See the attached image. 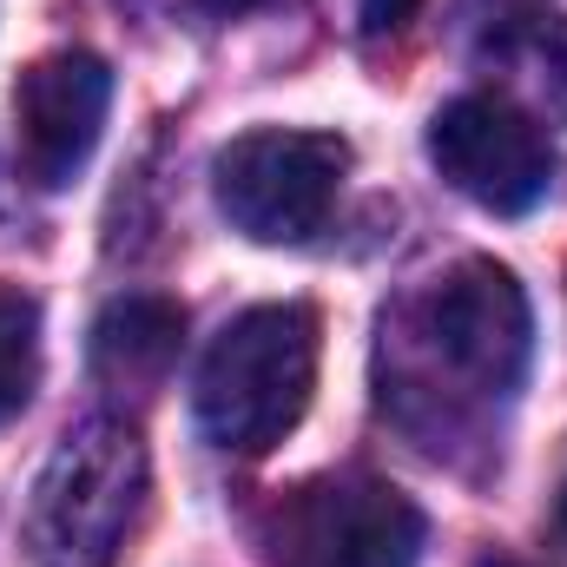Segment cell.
Wrapping results in <instances>:
<instances>
[{"label":"cell","instance_id":"10","mask_svg":"<svg viewBox=\"0 0 567 567\" xmlns=\"http://www.w3.org/2000/svg\"><path fill=\"white\" fill-rule=\"evenodd\" d=\"M40 390V303L0 284V423L20 416Z\"/></svg>","mask_w":567,"mask_h":567},{"label":"cell","instance_id":"4","mask_svg":"<svg viewBox=\"0 0 567 567\" xmlns=\"http://www.w3.org/2000/svg\"><path fill=\"white\" fill-rule=\"evenodd\" d=\"M423 508L383 475H317L278 495L265 515L271 567H416Z\"/></svg>","mask_w":567,"mask_h":567},{"label":"cell","instance_id":"9","mask_svg":"<svg viewBox=\"0 0 567 567\" xmlns=\"http://www.w3.org/2000/svg\"><path fill=\"white\" fill-rule=\"evenodd\" d=\"M482 53L515 93H528L535 113L567 120V20L561 13H515V20H502L482 40Z\"/></svg>","mask_w":567,"mask_h":567},{"label":"cell","instance_id":"2","mask_svg":"<svg viewBox=\"0 0 567 567\" xmlns=\"http://www.w3.org/2000/svg\"><path fill=\"white\" fill-rule=\"evenodd\" d=\"M317 357H323V323H317L310 303H251V310H238L212 337V350L198 363L192 410H198L205 442H218L231 455L278 449L310 410Z\"/></svg>","mask_w":567,"mask_h":567},{"label":"cell","instance_id":"3","mask_svg":"<svg viewBox=\"0 0 567 567\" xmlns=\"http://www.w3.org/2000/svg\"><path fill=\"white\" fill-rule=\"evenodd\" d=\"M152 468L126 423L73 429L33 482L27 502V561L33 567H120L140 535Z\"/></svg>","mask_w":567,"mask_h":567},{"label":"cell","instance_id":"5","mask_svg":"<svg viewBox=\"0 0 567 567\" xmlns=\"http://www.w3.org/2000/svg\"><path fill=\"white\" fill-rule=\"evenodd\" d=\"M343 172H350V145L337 133L265 126L212 158V192L231 231H245L251 245H303L310 231H323Z\"/></svg>","mask_w":567,"mask_h":567},{"label":"cell","instance_id":"6","mask_svg":"<svg viewBox=\"0 0 567 567\" xmlns=\"http://www.w3.org/2000/svg\"><path fill=\"white\" fill-rule=\"evenodd\" d=\"M429 165L495 218H522L555 185L548 133L502 93H462L429 120Z\"/></svg>","mask_w":567,"mask_h":567},{"label":"cell","instance_id":"12","mask_svg":"<svg viewBox=\"0 0 567 567\" xmlns=\"http://www.w3.org/2000/svg\"><path fill=\"white\" fill-rule=\"evenodd\" d=\"M251 7H265V0H198V13H212V20H238Z\"/></svg>","mask_w":567,"mask_h":567},{"label":"cell","instance_id":"13","mask_svg":"<svg viewBox=\"0 0 567 567\" xmlns=\"http://www.w3.org/2000/svg\"><path fill=\"white\" fill-rule=\"evenodd\" d=\"M555 528H561V542H567V468H561V488H555Z\"/></svg>","mask_w":567,"mask_h":567},{"label":"cell","instance_id":"14","mask_svg":"<svg viewBox=\"0 0 567 567\" xmlns=\"http://www.w3.org/2000/svg\"><path fill=\"white\" fill-rule=\"evenodd\" d=\"M475 567H535V561H515V555H488V561H475Z\"/></svg>","mask_w":567,"mask_h":567},{"label":"cell","instance_id":"8","mask_svg":"<svg viewBox=\"0 0 567 567\" xmlns=\"http://www.w3.org/2000/svg\"><path fill=\"white\" fill-rule=\"evenodd\" d=\"M178 350H185V310L172 297H152V290L113 297L93 323V383L120 403L126 396L152 403L172 383Z\"/></svg>","mask_w":567,"mask_h":567},{"label":"cell","instance_id":"1","mask_svg":"<svg viewBox=\"0 0 567 567\" xmlns=\"http://www.w3.org/2000/svg\"><path fill=\"white\" fill-rule=\"evenodd\" d=\"M390 390L383 403L410 410L423 396L435 423L423 442L435 449L442 429H455L468 410H495L522 390L528 350H535V317L508 265L495 258H462L442 278L416 290L390 323Z\"/></svg>","mask_w":567,"mask_h":567},{"label":"cell","instance_id":"7","mask_svg":"<svg viewBox=\"0 0 567 567\" xmlns=\"http://www.w3.org/2000/svg\"><path fill=\"white\" fill-rule=\"evenodd\" d=\"M106 106H113V66L86 47H60L20 73L13 140H20V165L40 192H66L86 172L93 145L106 133Z\"/></svg>","mask_w":567,"mask_h":567},{"label":"cell","instance_id":"11","mask_svg":"<svg viewBox=\"0 0 567 567\" xmlns=\"http://www.w3.org/2000/svg\"><path fill=\"white\" fill-rule=\"evenodd\" d=\"M416 7H423V0H350V13H357V33H363V40H383V33H396V27H410V20H416Z\"/></svg>","mask_w":567,"mask_h":567}]
</instances>
